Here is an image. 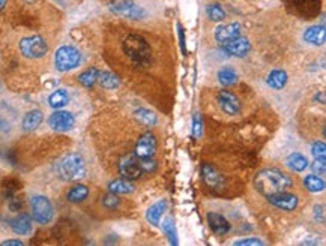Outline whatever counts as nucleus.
<instances>
[{"label":"nucleus","instance_id":"obj_5","mask_svg":"<svg viewBox=\"0 0 326 246\" xmlns=\"http://www.w3.org/2000/svg\"><path fill=\"white\" fill-rule=\"evenodd\" d=\"M30 206H32V215H33V219L38 222V224H48L51 219H53V204L51 201L44 197V195H36L32 198L30 201Z\"/></svg>","mask_w":326,"mask_h":246},{"label":"nucleus","instance_id":"obj_16","mask_svg":"<svg viewBox=\"0 0 326 246\" xmlns=\"http://www.w3.org/2000/svg\"><path fill=\"white\" fill-rule=\"evenodd\" d=\"M304 39H305V42H308L311 45H317V47L323 45L326 39L325 26L320 24V26H311V27H308L305 30V33H304Z\"/></svg>","mask_w":326,"mask_h":246},{"label":"nucleus","instance_id":"obj_25","mask_svg":"<svg viewBox=\"0 0 326 246\" xmlns=\"http://www.w3.org/2000/svg\"><path fill=\"white\" fill-rule=\"evenodd\" d=\"M218 80L223 86L229 87V86H233L237 81V74L235 72L233 68H221L220 72H218Z\"/></svg>","mask_w":326,"mask_h":246},{"label":"nucleus","instance_id":"obj_21","mask_svg":"<svg viewBox=\"0 0 326 246\" xmlns=\"http://www.w3.org/2000/svg\"><path fill=\"white\" fill-rule=\"evenodd\" d=\"M286 164H287V167H289L290 170L301 173V171L307 170V167H308V159H307V156H304L302 153H292L287 156Z\"/></svg>","mask_w":326,"mask_h":246},{"label":"nucleus","instance_id":"obj_6","mask_svg":"<svg viewBox=\"0 0 326 246\" xmlns=\"http://www.w3.org/2000/svg\"><path fill=\"white\" fill-rule=\"evenodd\" d=\"M110 9L115 14L129 20H140L146 15L145 11L140 6H137L132 0H116L110 5Z\"/></svg>","mask_w":326,"mask_h":246},{"label":"nucleus","instance_id":"obj_39","mask_svg":"<svg viewBox=\"0 0 326 246\" xmlns=\"http://www.w3.org/2000/svg\"><path fill=\"white\" fill-rule=\"evenodd\" d=\"M5 5H6V0H0V9H3Z\"/></svg>","mask_w":326,"mask_h":246},{"label":"nucleus","instance_id":"obj_20","mask_svg":"<svg viewBox=\"0 0 326 246\" xmlns=\"http://www.w3.org/2000/svg\"><path fill=\"white\" fill-rule=\"evenodd\" d=\"M287 83V74L283 69H274L269 75H267V84L272 89H283Z\"/></svg>","mask_w":326,"mask_h":246},{"label":"nucleus","instance_id":"obj_36","mask_svg":"<svg viewBox=\"0 0 326 246\" xmlns=\"http://www.w3.org/2000/svg\"><path fill=\"white\" fill-rule=\"evenodd\" d=\"M235 245H263V242L259 240V239H243V240L235 242Z\"/></svg>","mask_w":326,"mask_h":246},{"label":"nucleus","instance_id":"obj_18","mask_svg":"<svg viewBox=\"0 0 326 246\" xmlns=\"http://www.w3.org/2000/svg\"><path fill=\"white\" fill-rule=\"evenodd\" d=\"M11 227L14 230V233L20 234V236H26L32 231V221H30V216L28 213H21L18 215L12 222H11Z\"/></svg>","mask_w":326,"mask_h":246},{"label":"nucleus","instance_id":"obj_29","mask_svg":"<svg viewBox=\"0 0 326 246\" xmlns=\"http://www.w3.org/2000/svg\"><path fill=\"white\" fill-rule=\"evenodd\" d=\"M98 83L104 89H116L119 86V78L115 74H112V72H99Z\"/></svg>","mask_w":326,"mask_h":246},{"label":"nucleus","instance_id":"obj_28","mask_svg":"<svg viewBox=\"0 0 326 246\" xmlns=\"http://www.w3.org/2000/svg\"><path fill=\"white\" fill-rule=\"evenodd\" d=\"M108 189L112 194H131L134 191V184L128 182L126 179H120L108 184Z\"/></svg>","mask_w":326,"mask_h":246},{"label":"nucleus","instance_id":"obj_17","mask_svg":"<svg viewBox=\"0 0 326 246\" xmlns=\"http://www.w3.org/2000/svg\"><path fill=\"white\" fill-rule=\"evenodd\" d=\"M202 171H203V179H205V182H206L210 188L218 189V188L223 186V176L220 174V171H218L215 167L205 164Z\"/></svg>","mask_w":326,"mask_h":246},{"label":"nucleus","instance_id":"obj_23","mask_svg":"<svg viewBox=\"0 0 326 246\" xmlns=\"http://www.w3.org/2000/svg\"><path fill=\"white\" fill-rule=\"evenodd\" d=\"M68 101H69V95H68L66 90H63V89L55 90V92L50 95V98H48L50 107H51V108H56V110L63 108V107L68 104Z\"/></svg>","mask_w":326,"mask_h":246},{"label":"nucleus","instance_id":"obj_38","mask_svg":"<svg viewBox=\"0 0 326 246\" xmlns=\"http://www.w3.org/2000/svg\"><path fill=\"white\" fill-rule=\"evenodd\" d=\"M24 243L21 240H5L2 242V246H23Z\"/></svg>","mask_w":326,"mask_h":246},{"label":"nucleus","instance_id":"obj_14","mask_svg":"<svg viewBox=\"0 0 326 246\" xmlns=\"http://www.w3.org/2000/svg\"><path fill=\"white\" fill-rule=\"evenodd\" d=\"M240 36V26L236 23L223 24L215 30V38L220 44H226L232 39H236Z\"/></svg>","mask_w":326,"mask_h":246},{"label":"nucleus","instance_id":"obj_1","mask_svg":"<svg viewBox=\"0 0 326 246\" xmlns=\"http://www.w3.org/2000/svg\"><path fill=\"white\" fill-rule=\"evenodd\" d=\"M254 184L257 188V191L263 195H270L275 192H281V191H287L289 188H292V179L283 173L281 170L277 168H266L263 171H260L254 180Z\"/></svg>","mask_w":326,"mask_h":246},{"label":"nucleus","instance_id":"obj_15","mask_svg":"<svg viewBox=\"0 0 326 246\" xmlns=\"http://www.w3.org/2000/svg\"><path fill=\"white\" fill-rule=\"evenodd\" d=\"M208 222L210 230H212L215 234H218V236H224V234H227L229 230H230L229 221L223 215H220V213H215V212L208 213Z\"/></svg>","mask_w":326,"mask_h":246},{"label":"nucleus","instance_id":"obj_12","mask_svg":"<svg viewBox=\"0 0 326 246\" xmlns=\"http://www.w3.org/2000/svg\"><path fill=\"white\" fill-rule=\"evenodd\" d=\"M218 102L223 108L224 113H227L229 116H236L240 111V102L236 96L229 90H221L218 93Z\"/></svg>","mask_w":326,"mask_h":246},{"label":"nucleus","instance_id":"obj_24","mask_svg":"<svg viewBox=\"0 0 326 246\" xmlns=\"http://www.w3.org/2000/svg\"><path fill=\"white\" fill-rule=\"evenodd\" d=\"M89 195V189L85 184H77L74 186L69 192H68V201L71 203H82L88 198Z\"/></svg>","mask_w":326,"mask_h":246},{"label":"nucleus","instance_id":"obj_35","mask_svg":"<svg viewBox=\"0 0 326 246\" xmlns=\"http://www.w3.org/2000/svg\"><path fill=\"white\" fill-rule=\"evenodd\" d=\"M193 131H194V137H200L202 135V119H200V114L194 116Z\"/></svg>","mask_w":326,"mask_h":246},{"label":"nucleus","instance_id":"obj_27","mask_svg":"<svg viewBox=\"0 0 326 246\" xmlns=\"http://www.w3.org/2000/svg\"><path fill=\"white\" fill-rule=\"evenodd\" d=\"M304 183H305V188L310 191V192H322L325 189V180L316 174H308L305 179H304Z\"/></svg>","mask_w":326,"mask_h":246},{"label":"nucleus","instance_id":"obj_34","mask_svg":"<svg viewBox=\"0 0 326 246\" xmlns=\"http://www.w3.org/2000/svg\"><path fill=\"white\" fill-rule=\"evenodd\" d=\"M311 170H313L316 174H325V171H326L325 159H319V158H316V159H314V162H313V165H311Z\"/></svg>","mask_w":326,"mask_h":246},{"label":"nucleus","instance_id":"obj_3","mask_svg":"<svg viewBox=\"0 0 326 246\" xmlns=\"http://www.w3.org/2000/svg\"><path fill=\"white\" fill-rule=\"evenodd\" d=\"M55 63L60 72H68L71 69H75L82 63V53L75 47H71V45L60 47L56 51Z\"/></svg>","mask_w":326,"mask_h":246},{"label":"nucleus","instance_id":"obj_8","mask_svg":"<svg viewBox=\"0 0 326 246\" xmlns=\"http://www.w3.org/2000/svg\"><path fill=\"white\" fill-rule=\"evenodd\" d=\"M267 201L281 209V210H287V212H292L297 207V197L295 194H290L287 191H281V192H275V194H270L267 195Z\"/></svg>","mask_w":326,"mask_h":246},{"label":"nucleus","instance_id":"obj_11","mask_svg":"<svg viewBox=\"0 0 326 246\" xmlns=\"http://www.w3.org/2000/svg\"><path fill=\"white\" fill-rule=\"evenodd\" d=\"M75 123V119L72 116V113L69 111H56L50 116L48 125L51 129L58 131V132H65L69 131Z\"/></svg>","mask_w":326,"mask_h":246},{"label":"nucleus","instance_id":"obj_31","mask_svg":"<svg viewBox=\"0 0 326 246\" xmlns=\"http://www.w3.org/2000/svg\"><path fill=\"white\" fill-rule=\"evenodd\" d=\"M206 12H208V17L212 20V21H223L224 18H226V12H224V9L220 6V5H209L208 9H206Z\"/></svg>","mask_w":326,"mask_h":246},{"label":"nucleus","instance_id":"obj_10","mask_svg":"<svg viewBox=\"0 0 326 246\" xmlns=\"http://www.w3.org/2000/svg\"><path fill=\"white\" fill-rule=\"evenodd\" d=\"M156 150V138L153 137V134L146 132L145 135H142L135 144V156L139 159H148L153 158Z\"/></svg>","mask_w":326,"mask_h":246},{"label":"nucleus","instance_id":"obj_9","mask_svg":"<svg viewBox=\"0 0 326 246\" xmlns=\"http://www.w3.org/2000/svg\"><path fill=\"white\" fill-rule=\"evenodd\" d=\"M119 171L126 180H135L143 174L140 161L134 156H125L119 164Z\"/></svg>","mask_w":326,"mask_h":246},{"label":"nucleus","instance_id":"obj_19","mask_svg":"<svg viewBox=\"0 0 326 246\" xmlns=\"http://www.w3.org/2000/svg\"><path fill=\"white\" fill-rule=\"evenodd\" d=\"M166 207H167L166 200H159V201H156L155 204H152V206L148 209L146 219H148L152 225H159V219H161V216H162V213H164Z\"/></svg>","mask_w":326,"mask_h":246},{"label":"nucleus","instance_id":"obj_2","mask_svg":"<svg viewBox=\"0 0 326 246\" xmlns=\"http://www.w3.org/2000/svg\"><path fill=\"white\" fill-rule=\"evenodd\" d=\"M59 174L63 180H80L86 176V164L78 153L66 155L59 164Z\"/></svg>","mask_w":326,"mask_h":246},{"label":"nucleus","instance_id":"obj_4","mask_svg":"<svg viewBox=\"0 0 326 246\" xmlns=\"http://www.w3.org/2000/svg\"><path fill=\"white\" fill-rule=\"evenodd\" d=\"M20 50H21V54L28 59H39V57H44L47 54L48 45L42 36L33 35V36L21 39Z\"/></svg>","mask_w":326,"mask_h":246},{"label":"nucleus","instance_id":"obj_26","mask_svg":"<svg viewBox=\"0 0 326 246\" xmlns=\"http://www.w3.org/2000/svg\"><path fill=\"white\" fill-rule=\"evenodd\" d=\"M162 231L166 233L170 245H178V233H176V225H175V221L172 218H167L162 221Z\"/></svg>","mask_w":326,"mask_h":246},{"label":"nucleus","instance_id":"obj_33","mask_svg":"<svg viewBox=\"0 0 326 246\" xmlns=\"http://www.w3.org/2000/svg\"><path fill=\"white\" fill-rule=\"evenodd\" d=\"M311 153L314 155V158H319V159H325L326 156V144L323 141H317L313 144L311 147Z\"/></svg>","mask_w":326,"mask_h":246},{"label":"nucleus","instance_id":"obj_13","mask_svg":"<svg viewBox=\"0 0 326 246\" xmlns=\"http://www.w3.org/2000/svg\"><path fill=\"white\" fill-rule=\"evenodd\" d=\"M223 45H224L226 53L230 54V56H235V57H243V56H247L250 53V48H251L250 41L245 39V38H242V36H239L236 39H232V41H229V42H226Z\"/></svg>","mask_w":326,"mask_h":246},{"label":"nucleus","instance_id":"obj_32","mask_svg":"<svg viewBox=\"0 0 326 246\" xmlns=\"http://www.w3.org/2000/svg\"><path fill=\"white\" fill-rule=\"evenodd\" d=\"M135 116H137V119H139L140 122L145 123L146 126H153V125L156 123V116H155L152 111H149V110L140 108L139 111H135Z\"/></svg>","mask_w":326,"mask_h":246},{"label":"nucleus","instance_id":"obj_30","mask_svg":"<svg viewBox=\"0 0 326 246\" xmlns=\"http://www.w3.org/2000/svg\"><path fill=\"white\" fill-rule=\"evenodd\" d=\"M98 75H99V71L96 68H90V69H88L86 72H83L78 77V81L85 87H92L98 81Z\"/></svg>","mask_w":326,"mask_h":246},{"label":"nucleus","instance_id":"obj_7","mask_svg":"<svg viewBox=\"0 0 326 246\" xmlns=\"http://www.w3.org/2000/svg\"><path fill=\"white\" fill-rule=\"evenodd\" d=\"M125 50L126 53L131 56V59L137 62L148 60L149 59V48L148 44L145 42V39L142 36L137 35H131L126 41H125Z\"/></svg>","mask_w":326,"mask_h":246},{"label":"nucleus","instance_id":"obj_37","mask_svg":"<svg viewBox=\"0 0 326 246\" xmlns=\"http://www.w3.org/2000/svg\"><path fill=\"white\" fill-rule=\"evenodd\" d=\"M104 204L108 206V207H116L119 204V200L115 195H107V197L104 198Z\"/></svg>","mask_w":326,"mask_h":246},{"label":"nucleus","instance_id":"obj_22","mask_svg":"<svg viewBox=\"0 0 326 246\" xmlns=\"http://www.w3.org/2000/svg\"><path fill=\"white\" fill-rule=\"evenodd\" d=\"M42 119H44V114L42 111L39 110H32L29 111L24 119H23V129L24 131H35L41 123H42Z\"/></svg>","mask_w":326,"mask_h":246}]
</instances>
